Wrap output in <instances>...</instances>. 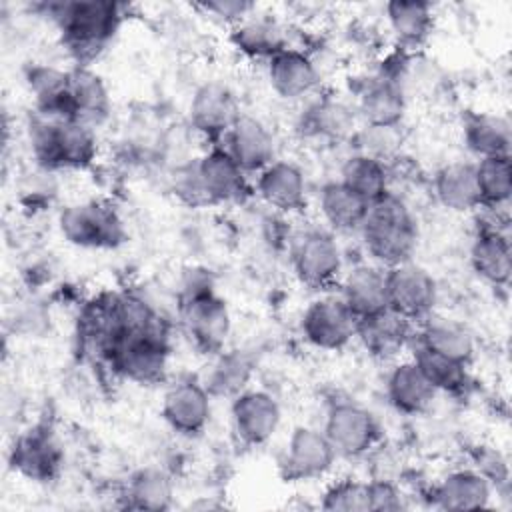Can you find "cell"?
<instances>
[{
	"label": "cell",
	"instance_id": "obj_5",
	"mask_svg": "<svg viewBox=\"0 0 512 512\" xmlns=\"http://www.w3.org/2000/svg\"><path fill=\"white\" fill-rule=\"evenodd\" d=\"M58 228L64 240L78 248H116L126 238L120 214L104 200L66 206L58 216Z\"/></svg>",
	"mask_w": 512,
	"mask_h": 512
},
{
	"label": "cell",
	"instance_id": "obj_38",
	"mask_svg": "<svg viewBox=\"0 0 512 512\" xmlns=\"http://www.w3.org/2000/svg\"><path fill=\"white\" fill-rule=\"evenodd\" d=\"M412 360L418 364L426 380L434 386L436 392L458 394L468 386V364L436 354L424 346H416Z\"/></svg>",
	"mask_w": 512,
	"mask_h": 512
},
{
	"label": "cell",
	"instance_id": "obj_21",
	"mask_svg": "<svg viewBox=\"0 0 512 512\" xmlns=\"http://www.w3.org/2000/svg\"><path fill=\"white\" fill-rule=\"evenodd\" d=\"M474 272L492 286H508L512 278V248L508 232L498 224H482L470 246Z\"/></svg>",
	"mask_w": 512,
	"mask_h": 512
},
{
	"label": "cell",
	"instance_id": "obj_30",
	"mask_svg": "<svg viewBox=\"0 0 512 512\" xmlns=\"http://www.w3.org/2000/svg\"><path fill=\"white\" fill-rule=\"evenodd\" d=\"M436 200L452 212H470L480 208L476 170L472 162L444 164L432 180Z\"/></svg>",
	"mask_w": 512,
	"mask_h": 512
},
{
	"label": "cell",
	"instance_id": "obj_34",
	"mask_svg": "<svg viewBox=\"0 0 512 512\" xmlns=\"http://www.w3.org/2000/svg\"><path fill=\"white\" fill-rule=\"evenodd\" d=\"M70 104L72 116L96 126L110 112V92L94 70L88 66H74L70 70Z\"/></svg>",
	"mask_w": 512,
	"mask_h": 512
},
{
	"label": "cell",
	"instance_id": "obj_35",
	"mask_svg": "<svg viewBox=\"0 0 512 512\" xmlns=\"http://www.w3.org/2000/svg\"><path fill=\"white\" fill-rule=\"evenodd\" d=\"M338 180L370 204L390 192V172L386 162L360 152H354L344 160Z\"/></svg>",
	"mask_w": 512,
	"mask_h": 512
},
{
	"label": "cell",
	"instance_id": "obj_32",
	"mask_svg": "<svg viewBox=\"0 0 512 512\" xmlns=\"http://www.w3.org/2000/svg\"><path fill=\"white\" fill-rule=\"evenodd\" d=\"M318 206L324 222L338 232L360 230L370 202L340 180H330L320 188Z\"/></svg>",
	"mask_w": 512,
	"mask_h": 512
},
{
	"label": "cell",
	"instance_id": "obj_37",
	"mask_svg": "<svg viewBox=\"0 0 512 512\" xmlns=\"http://www.w3.org/2000/svg\"><path fill=\"white\" fill-rule=\"evenodd\" d=\"M480 206L500 210L512 196V162L510 156L478 158L474 164Z\"/></svg>",
	"mask_w": 512,
	"mask_h": 512
},
{
	"label": "cell",
	"instance_id": "obj_16",
	"mask_svg": "<svg viewBox=\"0 0 512 512\" xmlns=\"http://www.w3.org/2000/svg\"><path fill=\"white\" fill-rule=\"evenodd\" d=\"M10 466L34 482H50L62 468V448L50 428L36 426L20 434L10 450Z\"/></svg>",
	"mask_w": 512,
	"mask_h": 512
},
{
	"label": "cell",
	"instance_id": "obj_20",
	"mask_svg": "<svg viewBox=\"0 0 512 512\" xmlns=\"http://www.w3.org/2000/svg\"><path fill=\"white\" fill-rule=\"evenodd\" d=\"M270 88L284 100H300L312 94L320 74L314 60L298 48L286 46L266 62Z\"/></svg>",
	"mask_w": 512,
	"mask_h": 512
},
{
	"label": "cell",
	"instance_id": "obj_43",
	"mask_svg": "<svg viewBox=\"0 0 512 512\" xmlns=\"http://www.w3.org/2000/svg\"><path fill=\"white\" fill-rule=\"evenodd\" d=\"M196 8L234 26L252 14L254 4L244 2V0H208V2L198 4Z\"/></svg>",
	"mask_w": 512,
	"mask_h": 512
},
{
	"label": "cell",
	"instance_id": "obj_40",
	"mask_svg": "<svg viewBox=\"0 0 512 512\" xmlns=\"http://www.w3.org/2000/svg\"><path fill=\"white\" fill-rule=\"evenodd\" d=\"M320 508L328 512H368L366 482L344 478L330 484L322 494Z\"/></svg>",
	"mask_w": 512,
	"mask_h": 512
},
{
	"label": "cell",
	"instance_id": "obj_17",
	"mask_svg": "<svg viewBox=\"0 0 512 512\" xmlns=\"http://www.w3.org/2000/svg\"><path fill=\"white\" fill-rule=\"evenodd\" d=\"M224 148L246 174L262 172L274 162V136L256 116L242 114L224 136Z\"/></svg>",
	"mask_w": 512,
	"mask_h": 512
},
{
	"label": "cell",
	"instance_id": "obj_4",
	"mask_svg": "<svg viewBox=\"0 0 512 512\" xmlns=\"http://www.w3.org/2000/svg\"><path fill=\"white\" fill-rule=\"evenodd\" d=\"M180 322L192 344L204 354H220L230 336V310L214 292L206 274L194 272L178 296Z\"/></svg>",
	"mask_w": 512,
	"mask_h": 512
},
{
	"label": "cell",
	"instance_id": "obj_13",
	"mask_svg": "<svg viewBox=\"0 0 512 512\" xmlns=\"http://www.w3.org/2000/svg\"><path fill=\"white\" fill-rule=\"evenodd\" d=\"M336 456L324 430L296 426L286 442L280 464L288 480H316L332 470Z\"/></svg>",
	"mask_w": 512,
	"mask_h": 512
},
{
	"label": "cell",
	"instance_id": "obj_10",
	"mask_svg": "<svg viewBox=\"0 0 512 512\" xmlns=\"http://www.w3.org/2000/svg\"><path fill=\"white\" fill-rule=\"evenodd\" d=\"M300 330L306 342L318 350H342L356 338L358 318L340 296H322L304 310Z\"/></svg>",
	"mask_w": 512,
	"mask_h": 512
},
{
	"label": "cell",
	"instance_id": "obj_19",
	"mask_svg": "<svg viewBox=\"0 0 512 512\" xmlns=\"http://www.w3.org/2000/svg\"><path fill=\"white\" fill-rule=\"evenodd\" d=\"M356 108L348 106L336 96H322L310 102L298 120V130L302 136L324 142L352 140L356 132Z\"/></svg>",
	"mask_w": 512,
	"mask_h": 512
},
{
	"label": "cell",
	"instance_id": "obj_44",
	"mask_svg": "<svg viewBox=\"0 0 512 512\" xmlns=\"http://www.w3.org/2000/svg\"><path fill=\"white\" fill-rule=\"evenodd\" d=\"M474 470H478L492 486L496 482H506V478H508L506 460L494 448H484L476 456V468Z\"/></svg>",
	"mask_w": 512,
	"mask_h": 512
},
{
	"label": "cell",
	"instance_id": "obj_28",
	"mask_svg": "<svg viewBox=\"0 0 512 512\" xmlns=\"http://www.w3.org/2000/svg\"><path fill=\"white\" fill-rule=\"evenodd\" d=\"M416 346H424L436 354H442L468 366L476 350L474 338L464 324L434 314H430L426 320L418 324Z\"/></svg>",
	"mask_w": 512,
	"mask_h": 512
},
{
	"label": "cell",
	"instance_id": "obj_11",
	"mask_svg": "<svg viewBox=\"0 0 512 512\" xmlns=\"http://www.w3.org/2000/svg\"><path fill=\"white\" fill-rule=\"evenodd\" d=\"M240 116V102L224 82L210 80L194 90L188 108L190 126L208 142L218 144Z\"/></svg>",
	"mask_w": 512,
	"mask_h": 512
},
{
	"label": "cell",
	"instance_id": "obj_22",
	"mask_svg": "<svg viewBox=\"0 0 512 512\" xmlns=\"http://www.w3.org/2000/svg\"><path fill=\"white\" fill-rule=\"evenodd\" d=\"M258 196L278 212H296L306 204L308 184L302 168L290 160H274L256 180Z\"/></svg>",
	"mask_w": 512,
	"mask_h": 512
},
{
	"label": "cell",
	"instance_id": "obj_7",
	"mask_svg": "<svg viewBox=\"0 0 512 512\" xmlns=\"http://www.w3.org/2000/svg\"><path fill=\"white\" fill-rule=\"evenodd\" d=\"M290 264L304 286L322 290L340 278L342 252L330 232L308 228L292 238Z\"/></svg>",
	"mask_w": 512,
	"mask_h": 512
},
{
	"label": "cell",
	"instance_id": "obj_8",
	"mask_svg": "<svg viewBox=\"0 0 512 512\" xmlns=\"http://www.w3.org/2000/svg\"><path fill=\"white\" fill-rule=\"evenodd\" d=\"M386 298L388 308L412 324L426 320L436 306L438 288L432 274L408 260L386 268Z\"/></svg>",
	"mask_w": 512,
	"mask_h": 512
},
{
	"label": "cell",
	"instance_id": "obj_1",
	"mask_svg": "<svg viewBox=\"0 0 512 512\" xmlns=\"http://www.w3.org/2000/svg\"><path fill=\"white\" fill-rule=\"evenodd\" d=\"M62 34V44L76 60L88 66L112 40L122 22V6L104 0H74L44 4Z\"/></svg>",
	"mask_w": 512,
	"mask_h": 512
},
{
	"label": "cell",
	"instance_id": "obj_36",
	"mask_svg": "<svg viewBox=\"0 0 512 512\" xmlns=\"http://www.w3.org/2000/svg\"><path fill=\"white\" fill-rule=\"evenodd\" d=\"M126 504L134 510H166L172 506V478L156 466H146L134 472L126 486Z\"/></svg>",
	"mask_w": 512,
	"mask_h": 512
},
{
	"label": "cell",
	"instance_id": "obj_27",
	"mask_svg": "<svg viewBox=\"0 0 512 512\" xmlns=\"http://www.w3.org/2000/svg\"><path fill=\"white\" fill-rule=\"evenodd\" d=\"M388 28L404 52L418 50L432 34L434 10L422 0H392L384 6Z\"/></svg>",
	"mask_w": 512,
	"mask_h": 512
},
{
	"label": "cell",
	"instance_id": "obj_26",
	"mask_svg": "<svg viewBox=\"0 0 512 512\" xmlns=\"http://www.w3.org/2000/svg\"><path fill=\"white\" fill-rule=\"evenodd\" d=\"M434 386L426 380L414 360L398 362L386 378V398L390 406L408 416L422 414L436 398Z\"/></svg>",
	"mask_w": 512,
	"mask_h": 512
},
{
	"label": "cell",
	"instance_id": "obj_41",
	"mask_svg": "<svg viewBox=\"0 0 512 512\" xmlns=\"http://www.w3.org/2000/svg\"><path fill=\"white\" fill-rule=\"evenodd\" d=\"M352 140H356V152L374 156L386 162L400 144V126H362L354 132Z\"/></svg>",
	"mask_w": 512,
	"mask_h": 512
},
{
	"label": "cell",
	"instance_id": "obj_2",
	"mask_svg": "<svg viewBox=\"0 0 512 512\" xmlns=\"http://www.w3.org/2000/svg\"><path fill=\"white\" fill-rule=\"evenodd\" d=\"M28 142L34 160L44 170H80L90 166L98 154L94 126L78 118H50L34 112Z\"/></svg>",
	"mask_w": 512,
	"mask_h": 512
},
{
	"label": "cell",
	"instance_id": "obj_14",
	"mask_svg": "<svg viewBox=\"0 0 512 512\" xmlns=\"http://www.w3.org/2000/svg\"><path fill=\"white\" fill-rule=\"evenodd\" d=\"M194 170L206 204L236 202L248 192V174L222 144H212L200 158H196Z\"/></svg>",
	"mask_w": 512,
	"mask_h": 512
},
{
	"label": "cell",
	"instance_id": "obj_33",
	"mask_svg": "<svg viewBox=\"0 0 512 512\" xmlns=\"http://www.w3.org/2000/svg\"><path fill=\"white\" fill-rule=\"evenodd\" d=\"M230 40L240 54L266 62L288 46L284 28L274 18L252 14L232 26Z\"/></svg>",
	"mask_w": 512,
	"mask_h": 512
},
{
	"label": "cell",
	"instance_id": "obj_6",
	"mask_svg": "<svg viewBox=\"0 0 512 512\" xmlns=\"http://www.w3.org/2000/svg\"><path fill=\"white\" fill-rule=\"evenodd\" d=\"M168 334L138 332L122 336L106 354L110 368L134 384H158L168 368Z\"/></svg>",
	"mask_w": 512,
	"mask_h": 512
},
{
	"label": "cell",
	"instance_id": "obj_15",
	"mask_svg": "<svg viewBox=\"0 0 512 512\" xmlns=\"http://www.w3.org/2000/svg\"><path fill=\"white\" fill-rule=\"evenodd\" d=\"M212 414V394L204 382L186 378L174 382L162 398V418L166 424L182 434L196 436L210 422Z\"/></svg>",
	"mask_w": 512,
	"mask_h": 512
},
{
	"label": "cell",
	"instance_id": "obj_24",
	"mask_svg": "<svg viewBox=\"0 0 512 512\" xmlns=\"http://www.w3.org/2000/svg\"><path fill=\"white\" fill-rule=\"evenodd\" d=\"M414 324L390 308L358 320L356 338H360L362 346L368 354L380 360H390L398 356L414 338Z\"/></svg>",
	"mask_w": 512,
	"mask_h": 512
},
{
	"label": "cell",
	"instance_id": "obj_25",
	"mask_svg": "<svg viewBox=\"0 0 512 512\" xmlns=\"http://www.w3.org/2000/svg\"><path fill=\"white\" fill-rule=\"evenodd\" d=\"M492 496V484L474 468L448 472L434 488L432 500L442 510H482Z\"/></svg>",
	"mask_w": 512,
	"mask_h": 512
},
{
	"label": "cell",
	"instance_id": "obj_31",
	"mask_svg": "<svg viewBox=\"0 0 512 512\" xmlns=\"http://www.w3.org/2000/svg\"><path fill=\"white\" fill-rule=\"evenodd\" d=\"M36 112L50 118H74L70 104V70L38 64L28 70Z\"/></svg>",
	"mask_w": 512,
	"mask_h": 512
},
{
	"label": "cell",
	"instance_id": "obj_39",
	"mask_svg": "<svg viewBox=\"0 0 512 512\" xmlns=\"http://www.w3.org/2000/svg\"><path fill=\"white\" fill-rule=\"evenodd\" d=\"M252 376V362L244 352H220L212 370L208 372L204 386L212 396H236L248 388Z\"/></svg>",
	"mask_w": 512,
	"mask_h": 512
},
{
	"label": "cell",
	"instance_id": "obj_18",
	"mask_svg": "<svg viewBox=\"0 0 512 512\" xmlns=\"http://www.w3.org/2000/svg\"><path fill=\"white\" fill-rule=\"evenodd\" d=\"M356 98V114L366 126H400L406 112V90L400 82L378 72L360 84Z\"/></svg>",
	"mask_w": 512,
	"mask_h": 512
},
{
	"label": "cell",
	"instance_id": "obj_9",
	"mask_svg": "<svg viewBox=\"0 0 512 512\" xmlns=\"http://www.w3.org/2000/svg\"><path fill=\"white\" fill-rule=\"evenodd\" d=\"M322 430L334 446L336 454L346 458L368 454L380 438V424L376 416L354 400L332 402L326 412Z\"/></svg>",
	"mask_w": 512,
	"mask_h": 512
},
{
	"label": "cell",
	"instance_id": "obj_29",
	"mask_svg": "<svg viewBox=\"0 0 512 512\" xmlns=\"http://www.w3.org/2000/svg\"><path fill=\"white\" fill-rule=\"evenodd\" d=\"M466 148L478 158L510 156L512 130L504 116L488 112H466L462 118Z\"/></svg>",
	"mask_w": 512,
	"mask_h": 512
},
{
	"label": "cell",
	"instance_id": "obj_12",
	"mask_svg": "<svg viewBox=\"0 0 512 512\" xmlns=\"http://www.w3.org/2000/svg\"><path fill=\"white\" fill-rule=\"evenodd\" d=\"M230 420L240 442L246 446H262L276 434L282 412L270 392L246 388L232 398Z\"/></svg>",
	"mask_w": 512,
	"mask_h": 512
},
{
	"label": "cell",
	"instance_id": "obj_23",
	"mask_svg": "<svg viewBox=\"0 0 512 512\" xmlns=\"http://www.w3.org/2000/svg\"><path fill=\"white\" fill-rule=\"evenodd\" d=\"M340 298L358 320L386 310V268L380 264H356L342 278Z\"/></svg>",
	"mask_w": 512,
	"mask_h": 512
},
{
	"label": "cell",
	"instance_id": "obj_3",
	"mask_svg": "<svg viewBox=\"0 0 512 512\" xmlns=\"http://www.w3.org/2000/svg\"><path fill=\"white\" fill-rule=\"evenodd\" d=\"M358 232L368 256L384 268L412 260L418 244L416 218L394 192H386L370 204Z\"/></svg>",
	"mask_w": 512,
	"mask_h": 512
},
{
	"label": "cell",
	"instance_id": "obj_42",
	"mask_svg": "<svg viewBox=\"0 0 512 512\" xmlns=\"http://www.w3.org/2000/svg\"><path fill=\"white\" fill-rule=\"evenodd\" d=\"M368 512H396L406 508L402 490L388 478H374L366 482Z\"/></svg>",
	"mask_w": 512,
	"mask_h": 512
}]
</instances>
